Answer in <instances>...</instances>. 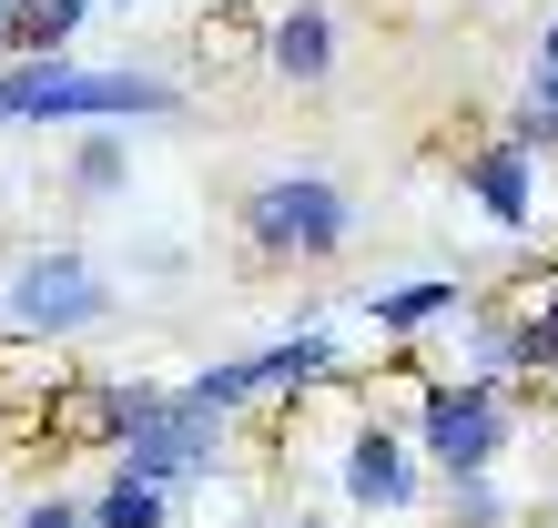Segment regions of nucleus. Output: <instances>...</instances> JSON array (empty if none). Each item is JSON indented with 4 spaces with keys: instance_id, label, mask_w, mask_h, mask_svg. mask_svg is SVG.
Returning a JSON list of instances; mask_svg holds the SVG:
<instances>
[{
    "instance_id": "nucleus-1",
    "label": "nucleus",
    "mask_w": 558,
    "mask_h": 528,
    "mask_svg": "<svg viewBox=\"0 0 558 528\" xmlns=\"http://www.w3.org/2000/svg\"><path fill=\"white\" fill-rule=\"evenodd\" d=\"M122 112H173V82L133 72V61H72V51H41V61H0V122H122Z\"/></svg>"
},
{
    "instance_id": "nucleus-2",
    "label": "nucleus",
    "mask_w": 558,
    "mask_h": 528,
    "mask_svg": "<svg viewBox=\"0 0 558 528\" xmlns=\"http://www.w3.org/2000/svg\"><path fill=\"white\" fill-rule=\"evenodd\" d=\"M102 396V417L112 437H122V468L133 478H153L162 499H183V488H204L214 478V407H193V396H162V386H92Z\"/></svg>"
},
{
    "instance_id": "nucleus-3",
    "label": "nucleus",
    "mask_w": 558,
    "mask_h": 528,
    "mask_svg": "<svg viewBox=\"0 0 558 528\" xmlns=\"http://www.w3.org/2000/svg\"><path fill=\"white\" fill-rule=\"evenodd\" d=\"M244 235H254V254H305L315 264V254H336L355 235V214L325 173H275V183L244 193Z\"/></svg>"
},
{
    "instance_id": "nucleus-4",
    "label": "nucleus",
    "mask_w": 558,
    "mask_h": 528,
    "mask_svg": "<svg viewBox=\"0 0 558 528\" xmlns=\"http://www.w3.org/2000/svg\"><path fill=\"white\" fill-rule=\"evenodd\" d=\"M102 305H112V285L92 275L82 254H31L21 275L0 285V315H11V336H41V346H51V336H82Z\"/></svg>"
},
{
    "instance_id": "nucleus-5",
    "label": "nucleus",
    "mask_w": 558,
    "mask_h": 528,
    "mask_svg": "<svg viewBox=\"0 0 558 528\" xmlns=\"http://www.w3.org/2000/svg\"><path fill=\"white\" fill-rule=\"evenodd\" d=\"M416 437H426V457H437L447 478H477L487 457L508 447V417H498V396H487V386L468 376V386H426V417H416Z\"/></svg>"
},
{
    "instance_id": "nucleus-6",
    "label": "nucleus",
    "mask_w": 558,
    "mask_h": 528,
    "mask_svg": "<svg viewBox=\"0 0 558 528\" xmlns=\"http://www.w3.org/2000/svg\"><path fill=\"white\" fill-rule=\"evenodd\" d=\"M325 367H336V346L305 325V336H284V346H265V356H223V367H204L183 396H193V407H214V417H234L244 396H265V386H315Z\"/></svg>"
},
{
    "instance_id": "nucleus-7",
    "label": "nucleus",
    "mask_w": 558,
    "mask_h": 528,
    "mask_svg": "<svg viewBox=\"0 0 558 528\" xmlns=\"http://www.w3.org/2000/svg\"><path fill=\"white\" fill-rule=\"evenodd\" d=\"M345 499H355V508H407V499H416V468H407V447L386 437V427H355V447H345Z\"/></svg>"
},
{
    "instance_id": "nucleus-8",
    "label": "nucleus",
    "mask_w": 558,
    "mask_h": 528,
    "mask_svg": "<svg viewBox=\"0 0 558 528\" xmlns=\"http://www.w3.org/2000/svg\"><path fill=\"white\" fill-rule=\"evenodd\" d=\"M265 61L284 82H325V72H336V21H325L315 0H294V11L265 31Z\"/></svg>"
},
{
    "instance_id": "nucleus-9",
    "label": "nucleus",
    "mask_w": 558,
    "mask_h": 528,
    "mask_svg": "<svg viewBox=\"0 0 558 528\" xmlns=\"http://www.w3.org/2000/svg\"><path fill=\"white\" fill-rule=\"evenodd\" d=\"M468 193L498 224H529V143H498V153H477L468 163Z\"/></svg>"
},
{
    "instance_id": "nucleus-10",
    "label": "nucleus",
    "mask_w": 558,
    "mask_h": 528,
    "mask_svg": "<svg viewBox=\"0 0 558 528\" xmlns=\"http://www.w3.org/2000/svg\"><path fill=\"white\" fill-rule=\"evenodd\" d=\"M92 21V0H11V61L72 51V31Z\"/></svg>"
},
{
    "instance_id": "nucleus-11",
    "label": "nucleus",
    "mask_w": 558,
    "mask_h": 528,
    "mask_svg": "<svg viewBox=\"0 0 558 528\" xmlns=\"http://www.w3.org/2000/svg\"><path fill=\"white\" fill-rule=\"evenodd\" d=\"M366 315L386 336H426L437 315H457V285H386V295H366Z\"/></svg>"
},
{
    "instance_id": "nucleus-12",
    "label": "nucleus",
    "mask_w": 558,
    "mask_h": 528,
    "mask_svg": "<svg viewBox=\"0 0 558 528\" xmlns=\"http://www.w3.org/2000/svg\"><path fill=\"white\" fill-rule=\"evenodd\" d=\"M162 518H173V499H162L153 478H133V468H122L102 499H92V528H162Z\"/></svg>"
},
{
    "instance_id": "nucleus-13",
    "label": "nucleus",
    "mask_w": 558,
    "mask_h": 528,
    "mask_svg": "<svg viewBox=\"0 0 558 528\" xmlns=\"http://www.w3.org/2000/svg\"><path fill=\"white\" fill-rule=\"evenodd\" d=\"M508 356H518V367H558V285H548V305L508 336Z\"/></svg>"
},
{
    "instance_id": "nucleus-14",
    "label": "nucleus",
    "mask_w": 558,
    "mask_h": 528,
    "mask_svg": "<svg viewBox=\"0 0 558 528\" xmlns=\"http://www.w3.org/2000/svg\"><path fill=\"white\" fill-rule=\"evenodd\" d=\"M72 183H82V193H112V183H122V143H82Z\"/></svg>"
},
{
    "instance_id": "nucleus-15",
    "label": "nucleus",
    "mask_w": 558,
    "mask_h": 528,
    "mask_svg": "<svg viewBox=\"0 0 558 528\" xmlns=\"http://www.w3.org/2000/svg\"><path fill=\"white\" fill-rule=\"evenodd\" d=\"M518 143H548L558 153V92H529V103H518Z\"/></svg>"
},
{
    "instance_id": "nucleus-16",
    "label": "nucleus",
    "mask_w": 558,
    "mask_h": 528,
    "mask_svg": "<svg viewBox=\"0 0 558 528\" xmlns=\"http://www.w3.org/2000/svg\"><path fill=\"white\" fill-rule=\"evenodd\" d=\"M21 528H92V508H72V499H31Z\"/></svg>"
},
{
    "instance_id": "nucleus-17",
    "label": "nucleus",
    "mask_w": 558,
    "mask_h": 528,
    "mask_svg": "<svg viewBox=\"0 0 558 528\" xmlns=\"http://www.w3.org/2000/svg\"><path fill=\"white\" fill-rule=\"evenodd\" d=\"M529 92H558V21L538 31V82H529Z\"/></svg>"
},
{
    "instance_id": "nucleus-18",
    "label": "nucleus",
    "mask_w": 558,
    "mask_h": 528,
    "mask_svg": "<svg viewBox=\"0 0 558 528\" xmlns=\"http://www.w3.org/2000/svg\"><path fill=\"white\" fill-rule=\"evenodd\" d=\"M0 61H11V11H0Z\"/></svg>"
},
{
    "instance_id": "nucleus-19",
    "label": "nucleus",
    "mask_w": 558,
    "mask_h": 528,
    "mask_svg": "<svg viewBox=\"0 0 558 528\" xmlns=\"http://www.w3.org/2000/svg\"><path fill=\"white\" fill-rule=\"evenodd\" d=\"M92 11H133V0H92Z\"/></svg>"
},
{
    "instance_id": "nucleus-20",
    "label": "nucleus",
    "mask_w": 558,
    "mask_h": 528,
    "mask_svg": "<svg viewBox=\"0 0 558 528\" xmlns=\"http://www.w3.org/2000/svg\"><path fill=\"white\" fill-rule=\"evenodd\" d=\"M0 11H11V0H0Z\"/></svg>"
}]
</instances>
